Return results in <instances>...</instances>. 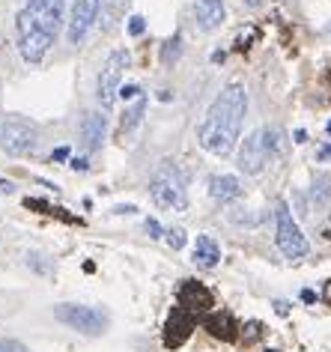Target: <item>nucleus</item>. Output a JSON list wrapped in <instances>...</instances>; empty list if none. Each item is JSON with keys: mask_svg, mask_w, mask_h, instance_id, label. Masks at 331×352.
Masks as SVG:
<instances>
[{"mask_svg": "<svg viewBox=\"0 0 331 352\" xmlns=\"http://www.w3.org/2000/svg\"><path fill=\"white\" fill-rule=\"evenodd\" d=\"M248 113V93L242 84H227L209 104L203 122L197 129V140L206 153L227 155L242 135V122Z\"/></svg>", "mask_w": 331, "mask_h": 352, "instance_id": "f257e3e1", "label": "nucleus"}, {"mask_svg": "<svg viewBox=\"0 0 331 352\" xmlns=\"http://www.w3.org/2000/svg\"><path fill=\"white\" fill-rule=\"evenodd\" d=\"M150 197L155 206L170 209V212H185L188 209V188H185V173L179 170V164L161 162L155 167L150 179Z\"/></svg>", "mask_w": 331, "mask_h": 352, "instance_id": "f03ea898", "label": "nucleus"}, {"mask_svg": "<svg viewBox=\"0 0 331 352\" xmlns=\"http://www.w3.org/2000/svg\"><path fill=\"white\" fill-rule=\"evenodd\" d=\"M277 131L275 129H257V131H251V135L242 140V146H239V170L242 173H260L263 167L272 162L275 153H277Z\"/></svg>", "mask_w": 331, "mask_h": 352, "instance_id": "7ed1b4c3", "label": "nucleus"}, {"mask_svg": "<svg viewBox=\"0 0 331 352\" xmlns=\"http://www.w3.org/2000/svg\"><path fill=\"white\" fill-rule=\"evenodd\" d=\"M39 129L36 122H30L27 117L19 113H3L0 117V149L10 155H27L36 149Z\"/></svg>", "mask_w": 331, "mask_h": 352, "instance_id": "20e7f679", "label": "nucleus"}, {"mask_svg": "<svg viewBox=\"0 0 331 352\" xmlns=\"http://www.w3.org/2000/svg\"><path fill=\"white\" fill-rule=\"evenodd\" d=\"M54 320L63 322L66 329H72L78 334H87V338H95V334H102L108 329V316H104L99 307L75 305V302L54 305Z\"/></svg>", "mask_w": 331, "mask_h": 352, "instance_id": "39448f33", "label": "nucleus"}, {"mask_svg": "<svg viewBox=\"0 0 331 352\" xmlns=\"http://www.w3.org/2000/svg\"><path fill=\"white\" fill-rule=\"evenodd\" d=\"M275 242L284 257H290V260H299L308 254V239H304L299 221L293 218L290 206L284 200H277V206H275Z\"/></svg>", "mask_w": 331, "mask_h": 352, "instance_id": "423d86ee", "label": "nucleus"}, {"mask_svg": "<svg viewBox=\"0 0 331 352\" xmlns=\"http://www.w3.org/2000/svg\"><path fill=\"white\" fill-rule=\"evenodd\" d=\"M15 28H19V51H21V57L27 60V63H39L42 57L48 54V48L54 45V39L57 36H51L48 30H42L36 28L30 19H27V12H19V19H15Z\"/></svg>", "mask_w": 331, "mask_h": 352, "instance_id": "0eeeda50", "label": "nucleus"}, {"mask_svg": "<svg viewBox=\"0 0 331 352\" xmlns=\"http://www.w3.org/2000/svg\"><path fill=\"white\" fill-rule=\"evenodd\" d=\"M128 51H114L108 60H104V66H102V72H99V102H102V108H114V102H117V96H119V87H123V72H126V66H128Z\"/></svg>", "mask_w": 331, "mask_h": 352, "instance_id": "6e6552de", "label": "nucleus"}, {"mask_svg": "<svg viewBox=\"0 0 331 352\" xmlns=\"http://www.w3.org/2000/svg\"><path fill=\"white\" fill-rule=\"evenodd\" d=\"M24 12H27V19L36 24V28L48 30L51 36H57L66 21V0H30V3L24 6Z\"/></svg>", "mask_w": 331, "mask_h": 352, "instance_id": "1a4fd4ad", "label": "nucleus"}, {"mask_svg": "<svg viewBox=\"0 0 331 352\" xmlns=\"http://www.w3.org/2000/svg\"><path fill=\"white\" fill-rule=\"evenodd\" d=\"M99 12H102V0H75L72 12H69V28H66L69 42L78 45V42L90 33L95 19H99Z\"/></svg>", "mask_w": 331, "mask_h": 352, "instance_id": "9d476101", "label": "nucleus"}, {"mask_svg": "<svg viewBox=\"0 0 331 352\" xmlns=\"http://www.w3.org/2000/svg\"><path fill=\"white\" fill-rule=\"evenodd\" d=\"M104 131H108V120L99 111H87L78 126V138H81V149L84 153H95L104 144Z\"/></svg>", "mask_w": 331, "mask_h": 352, "instance_id": "9b49d317", "label": "nucleus"}, {"mask_svg": "<svg viewBox=\"0 0 331 352\" xmlns=\"http://www.w3.org/2000/svg\"><path fill=\"white\" fill-rule=\"evenodd\" d=\"M194 19L200 30H215L224 24V3L221 0H197L194 3Z\"/></svg>", "mask_w": 331, "mask_h": 352, "instance_id": "f8f14e48", "label": "nucleus"}, {"mask_svg": "<svg viewBox=\"0 0 331 352\" xmlns=\"http://www.w3.org/2000/svg\"><path fill=\"white\" fill-rule=\"evenodd\" d=\"M209 195L218 204H230V200H236L242 195V186H239V176L233 173H218L209 179Z\"/></svg>", "mask_w": 331, "mask_h": 352, "instance_id": "ddd939ff", "label": "nucleus"}, {"mask_svg": "<svg viewBox=\"0 0 331 352\" xmlns=\"http://www.w3.org/2000/svg\"><path fill=\"white\" fill-rule=\"evenodd\" d=\"M194 263L200 269H215L218 263H221V248H218V242L212 236H197L194 242Z\"/></svg>", "mask_w": 331, "mask_h": 352, "instance_id": "4468645a", "label": "nucleus"}, {"mask_svg": "<svg viewBox=\"0 0 331 352\" xmlns=\"http://www.w3.org/2000/svg\"><path fill=\"white\" fill-rule=\"evenodd\" d=\"M144 111H146V96L141 93V96H137V102L132 104V108H126V113H123V129L128 131L132 126H137V122L144 120Z\"/></svg>", "mask_w": 331, "mask_h": 352, "instance_id": "2eb2a0df", "label": "nucleus"}, {"mask_svg": "<svg viewBox=\"0 0 331 352\" xmlns=\"http://www.w3.org/2000/svg\"><path fill=\"white\" fill-rule=\"evenodd\" d=\"M206 325H209V331H212V334H218V338H224V340L236 338V334H233V329H227V325H230V320H227V316H224V320H221V316H215V320H209Z\"/></svg>", "mask_w": 331, "mask_h": 352, "instance_id": "dca6fc26", "label": "nucleus"}, {"mask_svg": "<svg viewBox=\"0 0 331 352\" xmlns=\"http://www.w3.org/2000/svg\"><path fill=\"white\" fill-rule=\"evenodd\" d=\"M0 352H30V349L15 338H0Z\"/></svg>", "mask_w": 331, "mask_h": 352, "instance_id": "f3484780", "label": "nucleus"}, {"mask_svg": "<svg viewBox=\"0 0 331 352\" xmlns=\"http://www.w3.org/2000/svg\"><path fill=\"white\" fill-rule=\"evenodd\" d=\"M168 245L173 251H179L182 245H185V230H182V227H176V230H168Z\"/></svg>", "mask_w": 331, "mask_h": 352, "instance_id": "a211bd4d", "label": "nucleus"}, {"mask_svg": "<svg viewBox=\"0 0 331 352\" xmlns=\"http://www.w3.org/2000/svg\"><path fill=\"white\" fill-rule=\"evenodd\" d=\"M144 30H146V21L141 15H132V19H128V36H141Z\"/></svg>", "mask_w": 331, "mask_h": 352, "instance_id": "6ab92c4d", "label": "nucleus"}, {"mask_svg": "<svg viewBox=\"0 0 331 352\" xmlns=\"http://www.w3.org/2000/svg\"><path fill=\"white\" fill-rule=\"evenodd\" d=\"M146 233H150L152 236V239H161V224L159 221H155V218H146Z\"/></svg>", "mask_w": 331, "mask_h": 352, "instance_id": "aec40b11", "label": "nucleus"}, {"mask_svg": "<svg viewBox=\"0 0 331 352\" xmlns=\"http://www.w3.org/2000/svg\"><path fill=\"white\" fill-rule=\"evenodd\" d=\"M119 96H123V99H135V96H141V87H137V84H126V87H119Z\"/></svg>", "mask_w": 331, "mask_h": 352, "instance_id": "412c9836", "label": "nucleus"}, {"mask_svg": "<svg viewBox=\"0 0 331 352\" xmlns=\"http://www.w3.org/2000/svg\"><path fill=\"white\" fill-rule=\"evenodd\" d=\"M328 158H331V144L319 146V153H317V162H328Z\"/></svg>", "mask_w": 331, "mask_h": 352, "instance_id": "4be33fe9", "label": "nucleus"}, {"mask_svg": "<svg viewBox=\"0 0 331 352\" xmlns=\"http://www.w3.org/2000/svg\"><path fill=\"white\" fill-rule=\"evenodd\" d=\"M66 155H69V149H66V146H60V149H54V153H51V162H63Z\"/></svg>", "mask_w": 331, "mask_h": 352, "instance_id": "5701e85b", "label": "nucleus"}, {"mask_svg": "<svg viewBox=\"0 0 331 352\" xmlns=\"http://www.w3.org/2000/svg\"><path fill=\"white\" fill-rule=\"evenodd\" d=\"M0 191H3V195H12V191H15V186H12L10 179H0Z\"/></svg>", "mask_w": 331, "mask_h": 352, "instance_id": "b1692460", "label": "nucleus"}, {"mask_svg": "<svg viewBox=\"0 0 331 352\" xmlns=\"http://www.w3.org/2000/svg\"><path fill=\"white\" fill-rule=\"evenodd\" d=\"M301 298L308 305H313V302H317V293H313V289H301Z\"/></svg>", "mask_w": 331, "mask_h": 352, "instance_id": "393cba45", "label": "nucleus"}, {"mask_svg": "<svg viewBox=\"0 0 331 352\" xmlns=\"http://www.w3.org/2000/svg\"><path fill=\"white\" fill-rule=\"evenodd\" d=\"M72 167H75V170H87V158H75Z\"/></svg>", "mask_w": 331, "mask_h": 352, "instance_id": "a878e982", "label": "nucleus"}, {"mask_svg": "<svg viewBox=\"0 0 331 352\" xmlns=\"http://www.w3.org/2000/svg\"><path fill=\"white\" fill-rule=\"evenodd\" d=\"M304 140H308V135H304V129H299L295 131V144H304Z\"/></svg>", "mask_w": 331, "mask_h": 352, "instance_id": "bb28decb", "label": "nucleus"}, {"mask_svg": "<svg viewBox=\"0 0 331 352\" xmlns=\"http://www.w3.org/2000/svg\"><path fill=\"white\" fill-rule=\"evenodd\" d=\"M117 212H128V215H135V212H137V206H117Z\"/></svg>", "mask_w": 331, "mask_h": 352, "instance_id": "cd10ccee", "label": "nucleus"}, {"mask_svg": "<svg viewBox=\"0 0 331 352\" xmlns=\"http://www.w3.org/2000/svg\"><path fill=\"white\" fill-rule=\"evenodd\" d=\"M328 135H331V120H328Z\"/></svg>", "mask_w": 331, "mask_h": 352, "instance_id": "c85d7f7f", "label": "nucleus"}]
</instances>
